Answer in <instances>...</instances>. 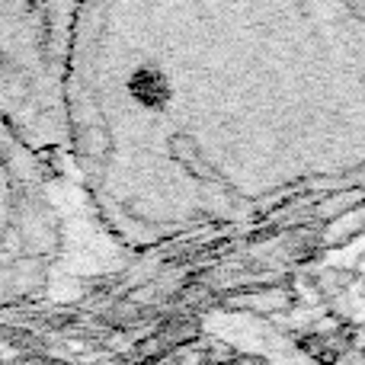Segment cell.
Returning <instances> with one entry per match:
<instances>
[{"label":"cell","mask_w":365,"mask_h":365,"mask_svg":"<svg viewBox=\"0 0 365 365\" xmlns=\"http://www.w3.org/2000/svg\"><path fill=\"white\" fill-rule=\"evenodd\" d=\"M64 145L128 250L359 195L365 0H81Z\"/></svg>","instance_id":"1"},{"label":"cell","mask_w":365,"mask_h":365,"mask_svg":"<svg viewBox=\"0 0 365 365\" xmlns=\"http://www.w3.org/2000/svg\"><path fill=\"white\" fill-rule=\"evenodd\" d=\"M81 0H0V115L71 182L64 64Z\"/></svg>","instance_id":"2"},{"label":"cell","mask_w":365,"mask_h":365,"mask_svg":"<svg viewBox=\"0 0 365 365\" xmlns=\"http://www.w3.org/2000/svg\"><path fill=\"white\" fill-rule=\"evenodd\" d=\"M68 186L0 115V302L48 285L64 247Z\"/></svg>","instance_id":"3"}]
</instances>
